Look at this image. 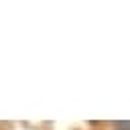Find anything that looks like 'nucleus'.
<instances>
[{
	"instance_id": "f257e3e1",
	"label": "nucleus",
	"mask_w": 130,
	"mask_h": 130,
	"mask_svg": "<svg viewBox=\"0 0 130 130\" xmlns=\"http://www.w3.org/2000/svg\"><path fill=\"white\" fill-rule=\"evenodd\" d=\"M116 130H130V128H128V122H126V120H124V122H120V124L116 126Z\"/></svg>"
}]
</instances>
